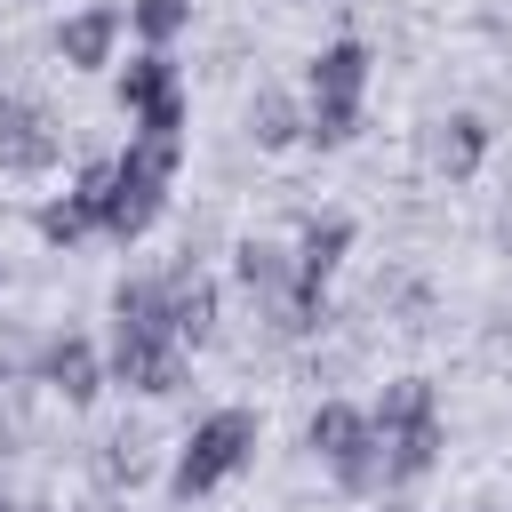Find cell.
Here are the masks:
<instances>
[{"label":"cell","instance_id":"obj_14","mask_svg":"<svg viewBox=\"0 0 512 512\" xmlns=\"http://www.w3.org/2000/svg\"><path fill=\"white\" fill-rule=\"evenodd\" d=\"M376 440V424H368V400H352V392H320L312 400V416H304V448H312V464L328 472V464H344L352 448H368Z\"/></svg>","mask_w":512,"mask_h":512},{"label":"cell","instance_id":"obj_22","mask_svg":"<svg viewBox=\"0 0 512 512\" xmlns=\"http://www.w3.org/2000/svg\"><path fill=\"white\" fill-rule=\"evenodd\" d=\"M136 168H152V176H184V160H192V128H128V144H120Z\"/></svg>","mask_w":512,"mask_h":512},{"label":"cell","instance_id":"obj_4","mask_svg":"<svg viewBox=\"0 0 512 512\" xmlns=\"http://www.w3.org/2000/svg\"><path fill=\"white\" fill-rule=\"evenodd\" d=\"M160 280H168V328H176V344L184 352H208L216 336H224V272H208V256L184 240L168 264H160Z\"/></svg>","mask_w":512,"mask_h":512},{"label":"cell","instance_id":"obj_10","mask_svg":"<svg viewBox=\"0 0 512 512\" xmlns=\"http://www.w3.org/2000/svg\"><path fill=\"white\" fill-rule=\"evenodd\" d=\"M288 280H296L288 240H272V232H240V240L224 248V288H232L240 304H264V296H280Z\"/></svg>","mask_w":512,"mask_h":512},{"label":"cell","instance_id":"obj_19","mask_svg":"<svg viewBox=\"0 0 512 512\" xmlns=\"http://www.w3.org/2000/svg\"><path fill=\"white\" fill-rule=\"evenodd\" d=\"M424 416H440V384L416 376V368H400V376H384V384L368 392V424H376V432H408V424H424Z\"/></svg>","mask_w":512,"mask_h":512},{"label":"cell","instance_id":"obj_26","mask_svg":"<svg viewBox=\"0 0 512 512\" xmlns=\"http://www.w3.org/2000/svg\"><path fill=\"white\" fill-rule=\"evenodd\" d=\"M0 8H16V16H32V8H48V0H0Z\"/></svg>","mask_w":512,"mask_h":512},{"label":"cell","instance_id":"obj_5","mask_svg":"<svg viewBox=\"0 0 512 512\" xmlns=\"http://www.w3.org/2000/svg\"><path fill=\"white\" fill-rule=\"evenodd\" d=\"M64 168V120L32 96V88H0V176H56Z\"/></svg>","mask_w":512,"mask_h":512},{"label":"cell","instance_id":"obj_12","mask_svg":"<svg viewBox=\"0 0 512 512\" xmlns=\"http://www.w3.org/2000/svg\"><path fill=\"white\" fill-rule=\"evenodd\" d=\"M240 136H248L256 152H296V144H304V88L256 80L248 104H240Z\"/></svg>","mask_w":512,"mask_h":512},{"label":"cell","instance_id":"obj_6","mask_svg":"<svg viewBox=\"0 0 512 512\" xmlns=\"http://www.w3.org/2000/svg\"><path fill=\"white\" fill-rule=\"evenodd\" d=\"M104 376L128 400H176L192 384V352L176 336H104Z\"/></svg>","mask_w":512,"mask_h":512},{"label":"cell","instance_id":"obj_13","mask_svg":"<svg viewBox=\"0 0 512 512\" xmlns=\"http://www.w3.org/2000/svg\"><path fill=\"white\" fill-rule=\"evenodd\" d=\"M488 152H496L488 112H464V104H456L448 120H432V176H440V184H480Z\"/></svg>","mask_w":512,"mask_h":512},{"label":"cell","instance_id":"obj_9","mask_svg":"<svg viewBox=\"0 0 512 512\" xmlns=\"http://www.w3.org/2000/svg\"><path fill=\"white\" fill-rule=\"evenodd\" d=\"M352 248H360V224H352L344 208H312V216L296 224V240H288L304 288H336V272L352 264Z\"/></svg>","mask_w":512,"mask_h":512},{"label":"cell","instance_id":"obj_21","mask_svg":"<svg viewBox=\"0 0 512 512\" xmlns=\"http://www.w3.org/2000/svg\"><path fill=\"white\" fill-rule=\"evenodd\" d=\"M120 8H128V40L136 48H176L192 32V8L200 0H120Z\"/></svg>","mask_w":512,"mask_h":512},{"label":"cell","instance_id":"obj_7","mask_svg":"<svg viewBox=\"0 0 512 512\" xmlns=\"http://www.w3.org/2000/svg\"><path fill=\"white\" fill-rule=\"evenodd\" d=\"M120 48H128V8L120 0H80L48 24V56L64 72H112Z\"/></svg>","mask_w":512,"mask_h":512},{"label":"cell","instance_id":"obj_23","mask_svg":"<svg viewBox=\"0 0 512 512\" xmlns=\"http://www.w3.org/2000/svg\"><path fill=\"white\" fill-rule=\"evenodd\" d=\"M32 360H40V328L32 320H0V400L32 392Z\"/></svg>","mask_w":512,"mask_h":512},{"label":"cell","instance_id":"obj_20","mask_svg":"<svg viewBox=\"0 0 512 512\" xmlns=\"http://www.w3.org/2000/svg\"><path fill=\"white\" fill-rule=\"evenodd\" d=\"M360 136H368V104L304 96V152H352Z\"/></svg>","mask_w":512,"mask_h":512},{"label":"cell","instance_id":"obj_1","mask_svg":"<svg viewBox=\"0 0 512 512\" xmlns=\"http://www.w3.org/2000/svg\"><path fill=\"white\" fill-rule=\"evenodd\" d=\"M256 448H264V416H256L248 400L200 408V416L184 424V440L168 448V472H160L168 504H208L216 488H232V480L256 464Z\"/></svg>","mask_w":512,"mask_h":512},{"label":"cell","instance_id":"obj_11","mask_svg":"<svg viewBox=\"0 0 512 512\" xmlns=\"http://www.w3.org/2000/svg\"><path fill=\"white\" fill-rule=\"evenodd\" d=\"M104 336H176V328H168V280H160V264H136V272L112 280V296H104Z\"/></svg>","mask_w":512,"mask_h":512},{"label":"cell","instance_id":"obj_16","mask_svg":"<svg viewBox=\"0 0 512 512\" xmlns=\"http://www.w3.org/2000/svg\"><path fill=\"white\" fill-rule=\"evenodd\" d=\"M152 464H160V440H152V424H112V432H96V456H88V472H96V488H104V496H128V488H144V480H152Z\"/></svg>","mask_w":512,"mask_h":512},{"label":"cell","instance_id":"obj_3","mask_svg":"<svg viewBox=\"0 0 512 512\" xmlns=\"http://www.w3.org/2000/svg\"><path fill=\"white\" fill-rule=\"evenodd\" d=\"M32 392H48L56 408L88 416L112 376H104V336L96 328H40V360H32Z\"/></svg>","mask_w":512,"mask_h":512},{"label":"cell","instance_id":"obj_2","mask_svg":"<svg viewBox=\"0 0 512 512\" xmlns=\"http://www.w3.org/2000/svg\"><path fill=\"white\" fill-rule=\"evenodd\" d=\"M72 184L96 200V240H112V248H136V240H152V232H160V216H168V192H176L168 176L136 168L128 152H104V160H88Z\"/></svg>","mask_w":512,"mask_h":512},{"label":"cell","instance_id":"obj_28","mask_svg":"<svg viewBox=\"0 0 512 512\" xmlns=\"http://www.w3.org/2000/svg\"><path fill=\"white\" fill-rule=\"evenodd\" d=\"M0 288H8V256H0Z\"/></svg>","mask_w":512,"mask_h":512},{"label":"cell","instance_id":"obj_8","mask_svg":"<svg viewBox=\"0 0 512 512\" xmlns=\"http://www.w3.org/2000/svg\"><path fill=\"white\" fill-rule=\"evenodd\" d=\"M376 88V48L360 32H336L304 56V96H336V104H368Z\"/></svg>","mask_w":512,"mask_h":512},{"label":"cell","instance_id":"obj_15","mask_svg":"<svg viewBox=\"0 0 512 512\" xmlns=\"http://www.w3.org/2000/svg\"><path fill=\"white\" fill-rule=\"evenodd\" d=\"M176 88H184L176 48H128V56L112 64V112H120V120L152 112V104H160V96H176Z\"/></svg>","mask_w":512,"mask_h":512},{"label":"cell","instance_id":"obj_24","mask_svg":"<svg viewBox=\"0 0 512 512\" xmlns=\"http://www.w3.org/2000/svg\"><path fill=\"white\" fill-rule=\"evenodd\" d=\"M128 128H192V88H176V96H160L152 112H136Z\"/></svg>","mask_w":512,"mask_h":512},{"label":"cell","instance_id":"obj_18","mask_svg":"<svg viewBox=\"0 0 512 512\" xmlns=\"http://www.w3.org/2000/svg\"><path fill=\"white\" fill-rule=\"evenodd\" d=\"M32 240H40V248H56V256L88 248V240H96V200H88L80 184L40 192V200H32Z\"/></svg>","mask_w":512,"mask_h":512},{"label":"cell","instance_id":"obj_17","mask_svg":"<svg viewBox=\"0 0 512 512\" xmlns=\"http://www.w3.org/2000/svg\"><path fill=\"white\" fill-rule=\"evenodd\" d=\"M440 456H448V416H424V424H408V432H384V488L416 496V488L440 472Z\"/></svg>","mask_w":512,"mask_h":512},{"label":"cell","instance_id":"obj_27","mask_svg":"<svg viewBox=\"0 0 512 512\" xmlns=\"http://www.w3.org/2000/svg\"><path fill=\"white\" fill-rule=\"evenodd\" d=\"M472 512H504V504H472Z\"/></svg>","mask_w":512,"mask_h":512},{"label":"cell","instance_id":"obj_25","mask_svg":"<svg viewBox=\"0 0 512 512\" xmlns=\"http://www.w3.org/2000/svg\"><path fill=\"white\" fill-rule=\"evenodd\" d=\"M16 456H24V416H16V408H0V472H8Z\"/></svg>","mask_w":512,"mask_h":512}]
</instances>
